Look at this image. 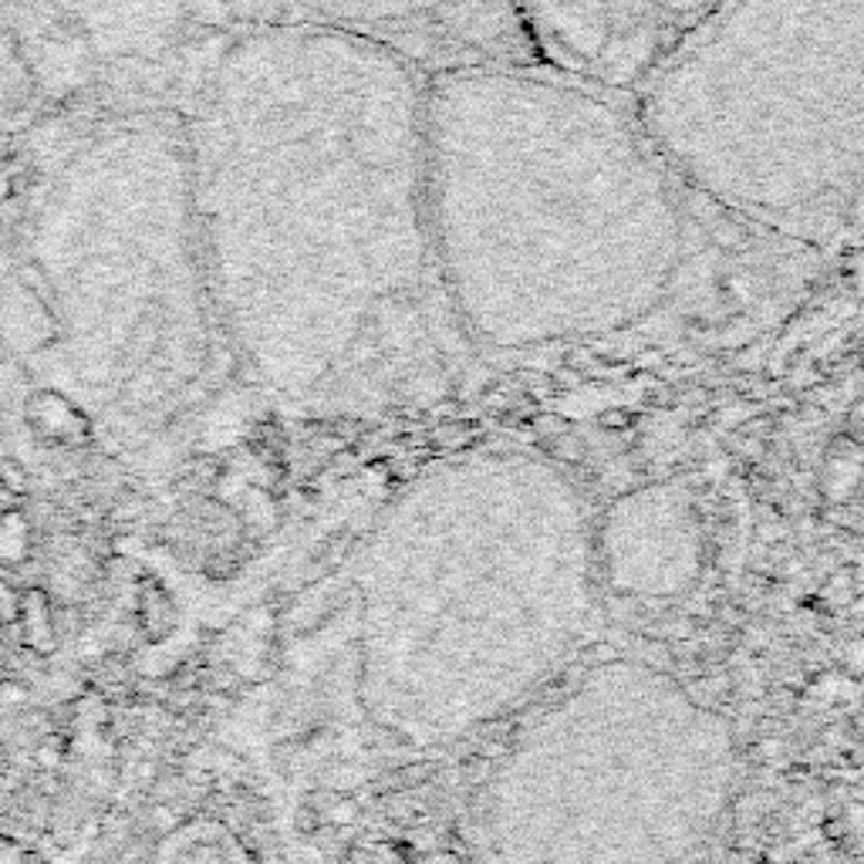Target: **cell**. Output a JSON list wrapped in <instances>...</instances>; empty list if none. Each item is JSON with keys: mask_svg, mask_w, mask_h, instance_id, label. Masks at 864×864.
<instances>
[{"mask_svg": "<svg viewBox=\"0 0 864 864\" xmlns=\"http://www.w3.org/2000/svg\"><path fill=\"white\" fill-rule=\"evenodd\" d=\"M230 358L278 395L395 398L470 352L426 186V75L388 41L230 24L179 112Z\"/></svg>", "mask_w": 864, "mask_h": 864, "instance_id": "cell-1", "label": "cell"}, {"mask_svg": "<svg viewBox=\"0 0 864 864\" xmlns=\"http://www.w3.org/2000/svg\"><path fill=\"white\" fill-rule=\"evenodd\" d=\"M433 240L462 339L534 348L628 327L676 291L686 189L632 108L561 72L426 75Z\"/></svg>", "mask_w": 864, "mask_h": 864, "instance_id": "cell-2", "label": "cell"}, {"mask_svg": "<svg viewBox=\"0 0 864 864\" xmlns=\"http://www.w3.org/2000/svg\"><path fill=\"white\" fill-rule=\"evenodd\" d=\"M632 112L689 196L834 247L861 207L864 0H719L652 61Z\"/></svg>", "mask_w": 864, "mask_h": 864, "instance_id": "cell-3", "label": "cell"}, {"mask_svg": "<svg viewBox=\"0 0 864 864\" xmlns=\"http://www.w3.org/2000/svg\"><path fill=\"white\" fill-rule=\"evenodd\" d=\"M470 0H220L230 24H298L345 31L398 48L406 31L449 21Z\"/></svg>", "mask_w": 864, "mask_h": 864, "instance_id": "cell-4", "label": "cell"}, {"mask_svg": "<svg viewBox=\"0 0 864 864\" xmlns=\"http://www.w3.org/2000/svg\"><path fill=\"white\" fill-rule=\"evenodd\" d=\"M24 426L31 436L54 449H82L92 443L89 413L58 388H38L24 403Z\"/></svg>", "mask_w": 864, "mask_h": 864, "instance_id": "cell-5", "label": "cell"}, {"mask_svg": "<svg viewBox=\"0 0 864 864\" xmlns=\"http://www.w3.org/2000/svg\"><path fill=\"white\" fill-rule=\"evenodd\" d=\"M14 632H18V642L48 658L58 652L61 638H58V615H54V605H51V594L44 587H21V605H18V622H14Z\"/></svg>", "mask_w": 864, "mask_h": 864, "instance_id": "cell-6", "label": "cell"}, {"mask_svg": "<svg viewBox=\"0 0 864 864\" xmlns=\"http://www.w3.org/2000/svg\"><path fill=\"white\" fill-rule=\"evenodd\" d=\"M34 551V527L24 507L0 510V568H24Z\"/></svg>", "mask_w": 864, "mask_h": 864, "instance_id": "cell-7", "label": "cell"}, {"mask_svg": "<svg viewBox=\"0 0 864 864\" xmlns=\"http://www.w3.org/2000/svg\"><path fill=\"white\" fill-rule=\"evenodd\" d=\"M716 4L719 0H652V11L662 28H673L679 34L683 28H689L699 14H706Z\"/></svg>", "mask_w": 864, "mask_h": 864, "instance_id": "cell-8", "label": "cell"}, {"mask_svg": "<svg viewBox=\"0 0 864 864\" xmlns=\"http://www.w3.org/2000/svg\"><path fill=\"white\" fill-rule=\"evenodd\" d=\"M0 487H4L11 497H28L31 493V477H28V467L21 459H14V456L0 459Z\"/></svg>", "mask_w": 864, "mask_h": 864, "instance_id": "cell-9", "label": "cell"}, {"mask_svg": "<svg viewBox=\"0 0 864 864\" xmlns=\"http://www.w3.org/2000/svg\"><path fill=\"white\" fill-rule=\"evenodd\" d=\"M18 605H21V587L0 577V628H14Z\"/></svg>", "mask_w": 864, "mask_h": 864, "instance_id": "cell-10", "label": "cell"}, {"mask_svg": "<svg viewBox=\"0 0 864 864\" xmlns=\"http://www.w3.org/2000/svg\"><path fill=\"white\" fill-rule=\"evenodd\" d=\"M0 864H34V857H31L28 844L0 834Z\"/></svg>", "mask_w": 864, "mask_h": 864, "instance_id": "cell-11", "label": "cell"}, {"mask_svg": "<svg viewBox=\"0 0 864 864\" xmlns=\"http://www.w3.org/2000/svg\"><path fill=\"white\" fill-rule=\"evenodd\" d=\"M0 702L8 706V712L21 702H28V686L21 679H11V676H0Z\"/></svg>", "mask_w": 864, "mask_h": 864, "instance_id": "cell-12", "label": "cell"}, {"mask_svg": "<svg viewBox=\"0 0 864 864\" xmlns=\"http://www.w3.org/2000/svg\"><path fill=\"white\" fill-rule=\"evenodd\" d=\"M8 662H11V648H8V642L0 638V676L8 673Z\"/></svg>", "mask_w": 864, "mask_h": 864, "instance_id": "cell-13", "label": "cell"}, {"mask_svg": "<svg viewBox=\"0 0 864 864\" xmlns=\"http://www.w3.org/2000/svg\"><path fill=\"white\" fill-rule=\"evenodd\" d=\"M4 716H8V706H4V702H0V719H4Z\"/></svg>", "mask_w": 864, "mask_h": 864, "instance_id": "cell-14", "label": "cell"}]
</instances>
